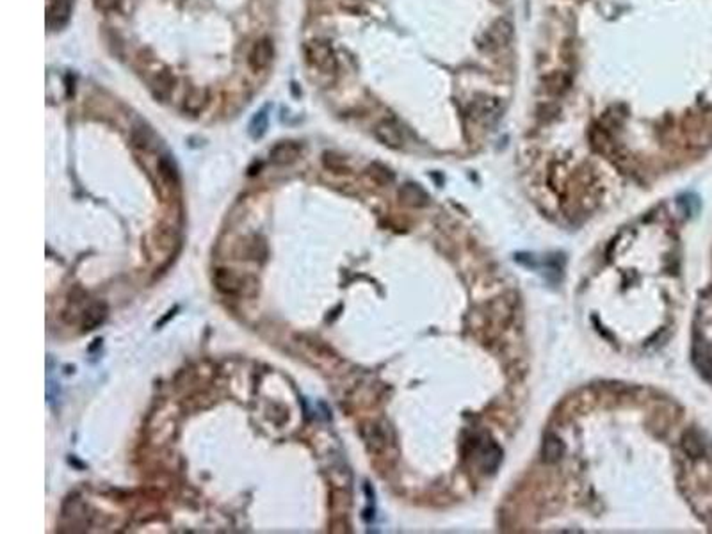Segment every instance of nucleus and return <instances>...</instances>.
<instances>
[{"label":"nucleus","mask_w":712,"mask_h":534,"mask_svg":"<svg viewBox=\"0 0 712 534\" xmlns=\"http://www.w3.org/2000/svg\"><path fill=\"white\" fill-rule=\"evenodd\" d=\"M304 56H307L310 66L316 68L319 73L331 75L337 71V56H335L333 49L328 41L314 40L307 43L304 47Z\"/></svg>","instance_id":"f257e3e1"},{"label":"nucleus","mask_w":712,"mask_h":534,"mask_svg":"<svg viewBox=\"0 0 712 534\" xmlns=\"http://www.w3.org/2000/svg\"><path fill=\"white\" fill-rule=\"evenodd\" d=\"M513 40V25L508 20H497L485 34V47L488 50L504 49Z\"/></svg>","instance_id":"f03ea898"},{"label":"nucleus","mask_w":712,"mask_h":534,"mask_svg":"<svg viewBox=\"0 0 712 534\" xmlns=\"http://www.w3.org/2000/svg\"><path fill=\"white\" fill-rule=\"evenodd\" d=\"M273 54H275V49H273V41L269 37H262V40L256 41L251 47L248 54V64L251 70L260 71L266 70L269 66L273 59Z\"/></svg>","instance_id":"7ed1b4c3"},{"label":"nucleus","mask_w":712,"mask_h":534,"mask_svg":"<svg viewBox=\"0 0 712 534\" xmlns=\"http://www.w3.org/2000/svg\"><path fill=\"white\" fill-rule=\"evenodd\" d=\"M214 283L218 290L228 296H237L242 292V280L241 276L235 275L230 269H218L214 275Z\"/></svg>","instance_id":"20e7f679"},{"label":"nucleus","mask_w":712,"mask_h":534,"mask_svg":"<svg viewBox=\"0 0 712 534\" xmlns=\"http://www.w3.org/2000/svg\"><path fill=\"white\" fill-rule=\"evenodd\" d=\"M374 134L376 138H378L383 145L390 146V148H399V146H403V134H400L399 126H397L393 121L385 119V121L378 123L374 129Z\"/></svg>","instance_id":"39448f33"},{"label":"nucleus","mask_w":712,"mask_h":534,"mask_svg":"<svg viewBox=\"0 0 712 534\" xmlns=\"http://www.w3.org/2000/svg\"><path fill=\"white\" fill-rule=\"evenodd\" d=\"M70 18V2L68 0H52L47 9V23L50 29H59Z\"/></svg>","instance_id":"423d86ee"},{"label":"nucleus","mask_w":712,"mask_h":534,"mask_svg":"<svg viewBox=\"0 0 712 534\" xmlns=\"http://www.w3.org/2000/svg\"><path fill=\"white\" fill-rule=\"evenodd\" d=\"M499 112H501V104L495 98H482V100H475L472 104V116L475 119L492 121V119L499 118Z\"/></svg>","instance_id":"0eeeda50"},{"label":"nucleus","mask_w":712,"mask_h":534,"mask_svg":"<svg viewBox=\"0 0 712 534\" xmlns=\"http://www.w3.org/2000/svg\"><path fill=\"white\" fill-rule=\"evenodd\" d=\"M107 317V307L104 303H93L89 304L84 312H82V330L91 331L102 324Z\"/></svg>","instance_id":"6e6552de"},{"label":"nucleus","mask_w":712,"mask_h":534,"mask_svg":"<svg viewBox=\"0 0 712 534\" xmlns=\"http://www.w3.org/2000/svg\"><path fill=\"white\" fill-rule=\"evenodd\" d=\"M301 146L294 141H283L278 143L275 148L271 150V160L275 164H290L299 157Z\"/></svg>","instance_id":"1a4fd4ad"},{"label":"nucleus","mask_w":712,"mask_h":534,"mask_svg":"<svg viewBox=\"0 0 712 534\" xmlns=\"http://www.w3.org/2000/svg\"><path fill=\"white\" fill-rule=\"evenodd\" d=\"M362 437H364L369 451H372V453H381V451L385 449L386 437L379 426L364 427V429H362Z\"/></svg>","instance_id":"9d476101"},{"label":"nucleus","mask_w":712,"mask_h":534,"mask_svg":"<svg viewBox=\"0 0 712 534\" xmlns=\"http://www.w3.org/2000/svg\"><path fill=\"white\" fill-rule=\"evenodd\" d=\"M207 95H205V91H200V89H194L193 93L189 95V97L186 98V102H184V109H186L187 112H191V114H198L200 111H203L205 109V105H207Z\"/></svg>","instance_id":"9b49d317"},{"label":"nucleus","mask_w":712,"mask_h":534,"mask_svg":"<svg viewBox=\"0 0 712 534\" xmlns=\"http://www.w3.org/2000/svg\"><path fill=\"white\" fill-rule=\"evenodd\" d=\"M543 453H545L547 460H557L561 456V453H563V445L559 444V440L549 437L545 441V447H543Z\"/></svg>","instance_id":"f8f14e48"},{"label":"nucleus","mask_w":712,"mask_h":534,"mask_svg":"<svg viewBox=\"0 0 712 534\" xmlns=\"http://www.w3.org/2000/svg\"><path fill=\"white\" fill-rule=\"evenodd\" d=\"M95 6L104 13H116L121 8V0H95Z\"/></svg>","instance_id":"ddd939ff"}]
</instances>
